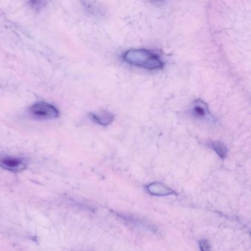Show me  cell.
I'll return each mask as SVG.
<instances>
[{"label": "cell", "instance_id": "obj_1", "mask_svg": "<svg viewBox=\"0 0 251 251\" xmlns=\"http://www.w3.org/2000/svg\"><path fill=\"white\" fill-rule=\"evenodd\" d=\"M125 62L136 67L148 70H161L164 62L156 54L145 49H130L123 55Z\"/></svg>", "mask_w": 251, "mask_h": 251}, {"label": "cell", "instance_id": "obj_2", "mask_svg": "<svg viewBox=\"0 0 251 251\" xmlns=\"http://www.w3.org/2000/svg\"><path fill=\"white\" fill-rule=\"evenodd\" d=\"M33 117L39 120H54L59 117V111L54 105L46 102H37L29 108Z\"/></svg>", "mask_w": 251, "mask_h": 251}, {"label": "cell", "instance_id": "obj_5", "mask_svg": "<svg viewBox=\"0 0 251 251\" xmlns=\"http://www.w3.org/2000/svg\"><path fill=\"white\" fill-rule=\"evenodd\" d=\"M92 121L102 126H108L114 122L115 116L109 111H103L99 113H90L89 114Z\"/></svg>", "mask_w": 251, "mask_h": 251}, {"label": "cell", "instance_id": "obj_4", "mask_svg": "<svg viewBox=\"0 0 251 251\" xmlns=\"http://www.w3.org/2000/svg\"><path fill=\"white\" fill-rule=\"evenodd\" d=\"M191 112L192 116L198 120H203L208 123H214L215 121L214 117L208 109V105L201 100L194 101L191 107Z\"/></svg>", "mask_w": 251, "mask_h": 251}, {"label": "cell", "instance_id": "obj_6", "mask_svg": "<svg viewBox=\"0 0 251 251\" xmlns=\"http://www.w3.org/2000/svg\"><path fill=\"white\" fill-rule=\"evenodd\" d=\"M209 147L214 150V152L221 158H225L227 155V148L220 142H211L209 143Z\"/></svg>", "mask_w": 251, "mask_h": 251}, {"label": "cell", "instance_id": "obj_3", "mask_svg": "<svg viewBox=\"0 0 251 251\" xmlns=\"http://www.w3.org/2000/svg\"><path fill=\"white\" fill-rule=\"evenodd\" d=\"M27 162L24 158L0 154V167L11 173H18L24 171Z\"/></svg>", "mask_w": 251, "mask_h": 251}, {"label": "cell", "instance_id": "obj_7", "mask_svg": "<svg viewBox=\"0 0 251 251\" xmlns=\"http://www.w3.org/2000/svg\"><path fill=\"white\" fill-rule=\"evenodd\" d=\"M200 248L201 251H210V245L207 240H201L200 242Z\"/></svg>", "mask_w": 251, "mask_h": 251}, {"label": "cell", "instance_id": "obj_8", "mask_svg": "<svg viewBox=\"0 0 251 251\" xmlns=\"http://www.w3.org/2000/svg\"><path fill=\"white\" fill-rule=\"evenodd\" d=\"M46 3V2H30V4L32 5V7H33V8H36V9H37L38 8H42V6H43L44 4Z\"/></svg>", "mask_w": 251, "mask_h": 251}]
</instances>
